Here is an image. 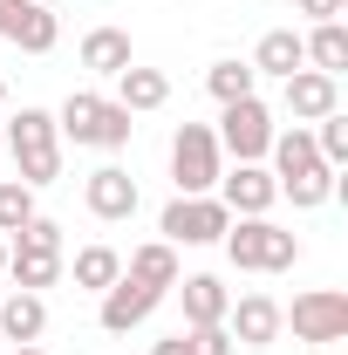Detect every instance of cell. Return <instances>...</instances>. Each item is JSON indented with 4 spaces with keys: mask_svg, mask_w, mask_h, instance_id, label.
Returning a JSON list of instances; mask_svg holds the SVG:
<instances>
[{
    "mask_svg": "<svg viewBox=\"0 0 348 355\" xmlns=\"http://www.w3.org/2000/svg\"><path fill=\"white\" fill-rule=\"evenodd\" d=\"M0 144H7V157H14V171H21L28 191H42V184L62 178V130H55V110H21V116H7Z\"/></svg>",
    "mask_w": 348,
    "mask_h": 355,
    "instance_id": "1",
    "label": "cell"
},
{
    "mask_svg": "<svg viewBox=\"0 0 348 355\" xmlns=\"http://www.w3.org/2000/svg\"><path fill=\"white\" fill-rule=\"evenodd\" d=\"M218 246H225V260L239 266V273H287V266L301 260V239L287 225H273V219H232Z\"/></svg>",
    "mask_w": 348,
    "mask_h": 355,
    "instance_id": "2",
    "label": "cell"
},
{
    "mask_svg": "<svg viewBox=\"0 0 348 355\" xmlns=\"http://www.w3.org/2000/svg\"><path fill=\"white\" fill-rule=\"evenodd\" d=\"M218 171H225V150H218L212 123H177V137H171V184H177V198L218 191Z\"/></svg>",
    "mask_w": 348,
    "mask_h": 355,
    "instance_id": "3",
    "label": "cell"
},
{
    "mask_svg": "<svg viewBox=\"0 0 348 355\" xmlns=\"http://www.w3.org/2000/svg\"><path fill=\"white\" fill-rule=\"evenodd\" d=\"M273 110H266L260 96H239V103H225L218 110V150H232L239 164H266V144H273Z\"/></svg>",
    "mask_w": 348,
    "mask_h": 355,
    "instance_id": "4",
    "label": "cell"
},
{
    "mask_svg": "<svg viewBox=\"0 0 348 355\" xmlns=\"http://www.w3.org/2000/svg\"><path fill=\"white\" fill-rule=\"evenodd\" d=\"M280 328H294V342H314V349L348 342V294L342 287H314L294 308H280Z\"/></svg>",
    "mask_w": 348,
    "mask_h": 355,
    "instance_id": "5",
    "label": "cell"
},
{
    "mask_svg": "<svg viewBox=\"0 0 348 355\" xmlns=\"http://www.w3.org/2000/svg\"><path fill=\"white\" fill-rule=\"evenodd\" d=\"M225 225H232V212L205 191V198H171V205H164V219H157V232H164L171 246H218V239H225Z\"/></svg>",
    "mask_w": 348,
    "mask_h": 355,
    "instance_id": "6",
    "label": "cell"
},
{
    "mask_svg": "<svg viewBox=\"0 0 348 355\" xmlns=\"http://www.w3.org/2000/svg\"><path fill=\"white\" fill-rule=\"evenodd\" d=\"M103 308H96V321H103V335H130V328H143L150 314H157V287H143V280H130V273H116L103 294H96Z\"/></svg>",
    "mask_w": 348,
    "mask_h": 355,
    "instance_id": "7",
    "label": "cell"
},
{
    "mask_svg": "<svg viewBox=\"0 0 348 355\" xmlns=\"http://www.w3.org/2000/svg\"><path fill=\"white\" fill-rule=\"evenodd\" d=\"M212 198L232 212V219H266L273 198H280V184H273L266 164H239V171H218V191H212Z\"/></svg>",
    "mask_w": 348,
    "mask_h": 355,
    "instance_id": "8",
    "label": "cell"
},
{
    "mask_svg": "<svg viewBox=\"0 0 348 355\" xmlns=\"http://www.w3.org/2000/svg\"><path fill=\"white\" fill-rule=\"evenodd\" d=\"M280 103L294 123H321L328 110H342V76H321V69H294L280 83Z\"/></svg>",
    "mask_w": 348,
    "mask_h": 355,
    "instance_id": "9",
    "label": "cell"
},
{
    "mask_svg": "<svg viewBox=\"0 0 348 355\" xmlns=\"http://www.w3.org/2000/svg\"><path fill=\"white\" fill-rule=\"evenodd\" d=\"M82 205H89V219H103V225L137 219V178L123 171V164H103V171H89Z\"/></svg>",
    "mask_w": 348,
    "mask_h": 355,
    "instance_id": "10",
    "label": "cell"
},
{
    "mask_svg": "<svg viewBox=\"0 0 348 355\" xmlns=\"http://www.w3.org/2000/svg\"><path fill=\"white\" fill-rule=\"evenodd\" d=\"M225 335H232L239 349H273V342H280V301H273V294H239V301L225 308Z\"/></svg>",
    "mask_w": 348,
    "mask_h": 355,
    "instance_id": "11",
    "label": "cell"
},
{
    "mask_svg": "<svg viewBox=\"0 0 348 355\" xmlns=\"http://www.w3.org/2000/svg\"><path fill=\"white\" fill-rule=\"evenodd\" d=\"M177 301H184V328H218L225 308H232L218 273H177Z\"/></svg>",
    "mask_w": 348,
    "mask_h": 355,
    "instance_id": "12",
    "label": "cell"
},
{
    "mask_svg": "<svg viewBox=\"0 0 348 355\" xmlns=\"http://www.w3.org/2000/svg\"><path fill=\"white\" fill-rule=\"evenodd\" d=\"M266 171H273V184H287V178H307V171H321V150H314V130L307 123H294V130H273V144H266ZM335 171V164H328Z\"/></svg>",
    "mask_w": 348,
    "mask_h": 355,
    "instance_id": "13",
    "label": "cell"
},
{
    "mask_svg": "<svg viewBox=\"0 0 348 355\" xmlns=\"http://www.w3.org/2000/svg\"><path fill=\"white\" fill-rule=\"evenodd\" d=\"M0 335H7L14 349L42 342V335H48V301H42V294H28V287H14V294L0 301Z\"/></svg>",
    "mask_w": 348,
    "mask_h": 355,
    "instance_id": "14",
    "label": "cell"
},
{
    "mask_svg": "<svg viewBox=\"0 0 348 355\" xmlns=\"http://www.w3.org/2000/svg\"><path fill=\"white\" fill-rule=\"evenodd\" d=\"M7 280L28 287V294H42V287L62 280V253H55V246H21V239H7Z\"/></svg>",
    "mask_w": 348,
    "mask_h": 355,
    "instance_id": "15",
    "label": "cell"
},
{
    "mask_svg": "<svg viewBox=\"0 0 348 355\" xmlns=\"http://www.w3.org/2000/svg\"><path fill=\"white\" fill-rule=\"evenodd\" d=\"M294 69H307V48H301V28H266L260 48H253V76H294Z\"/></svg>",
    "mask_w": 348,
    "mask_h": 355,
    "instance_id": "16",
    "label": "cell"
},
{
    "mask_svg": "<svg viewBox=\"0 0 348 355\" xmlns=\"http://www.w3.org/2000/svg\"><path fill=\"white\" fill-rule=\"evenodd\" d=\"M123 273H130V280H143V287H157V294H171L184 266H177V246H171V239H143L130 260H123Z\"/></svg>",
    "mask_w": 348,
    "mask_h": 355,
    "instance_id": "17",
    "label": "cell"
},
{
    "mask_svg": "<svg viewBox=\"0 0 348 355\" xmlns=\"http://www.w3.org/2000/svg\"><path fill=\"white\" fill-rule=\"evenodd\" d=\"M130 62L137 55H130V35H123V28H89L82 35V69L89 76H110V83H116Z\"/></svg>",
    "mask_w": 348,
    "mask_h": 355,
    "instance_id": "18",
    "label": "cell"
},
{
    "mask_svg": "<svg viewBox=\"0 0 348 355\" xmlns=\"http://www.w3.org/2000/svg\"><path fill=\"white\" fill-rule=\"evenodd\" d=\"M116 103H123V110H130V116H143V110H164V103H171V76H164V69H123V76H116Z\"/></svg>",
    "mask_w": 348,
    "mask_h": 355,
    "instance_id": "19",
    "label": "cell"
},
{
    "mask_svg": "<svg viewBox=\"0 0 348 355\" xmlns=\"http://www.w3.org/2000/svg\"><path fill=\"white\" fill-rule=\"evenodd\" d=\"M301 48H307V69H321V76L348 69V28L342 21H314V35H301Z\"/></svg>",
    "mask_w": 348,
    "mask_h": 355,
    "instance_id": "20",
    "label": "cell"
},
{
    "mask_svg": "<svg viewBox=\"0 0 348 355\" xmlns=\"http://www.w3.org/2000/svg\"><path fill=\"white\" fill-rule=\"evenodd\" d=\"M96 116H103V96H96V89H69V103L55 110V130L96 150Z\"/></svg>",
    "mask_w": 348,
    "mask_h": 355,
    "instance_id": "21",
    "label": "cell"
},
{
    "mask_svg": "<svg viewBox=\"0 0 348 355\" xmlns=\"http://www.w3.org/2000/svg\"><path fill=\"white\" fill-rule=\"evenodd\" d=\"M69 273H76V287H82V294H103V287L123 273V253H116V246H82V253L69 260Z\"/></svg>",
    "mask_w": 348,
    "mask_h": 355,
    "instance_id": "22",
    "label": "cell"
},
{
    "mask_svg": "<svg viewBox=\"0 0 348 355\" xmlns=\"http://www.w3.org/2000/svg\"><path fill=\"white\" fill-rule=\"evenodd\" d=\"M55 42H62V21H55V7L35 0V7L21 14V28H14V48H21V55H48Z\"/></svg>",
    "mask_w": 348,
    "mask_h": 355,
    "instance_id": "23",
    "label": "cell"
},
{
    "mask_svg": "<svg viewBox=\"0 0 348 355\" xmlns=\"http://www.w3.org/2000/svg\"><path fill=\"white\" fill-rule=\"evenodd\" d=\"M253 83H260V76H253V62H212V69H205V89H212L218 110H225V103H239V96H253Z\"/></svg>",
    "mask_w": 348,
    "mask_h": 355,
    "instance_id": "24",
    "label": "cell"
},
{
    "mask_svg": "<svg viewBox=\"0 0 348 355\" xmlns=\"http://www.w3.org/2000/svg\"><path fill=\"white\" fill-rule=\"evenodd\" d=\"M137 137V116L116 103V96H103V116H96V150H130Z\"/></svg>",
    "mask_w": 348,
    "mask_h": 355,
    "instance_id": "25",
    "label": "cell"
},
{
    "mask_svg": "<svg viewBox=\"0 0 348 355\" xmlns=\"http://www.w3.org/2000/svg\"><path fill=\"white\" fill-rule=\"evenodd\" d=\"M28 219H35V191L21 178H0V239H14Z\"/></svg>",
    "mask_w": 348,
    "mask_h": 355,
    "instance_id": "26",
    "label": "cell"
},
{
    "mask_svg": "<svg viewBox=\"0 0 348 355\" xmlns=\"http://www.w3.org/2000/svg\"><path fill=\"white\" fill-rule=\"evenodd\" d=\"M335 184H342V178L321 164V171H307V178H287V184H280V198H294L301 212H314V205H328V198H335Z\"/></svg>",
    "mask_w": 348,
    "mask_h": 355,
    "instance_id": "27",
    "label": "cell"
},
{
    "mask_svg": "<svg viewBox=\"0 0 348 355\" xmlns=\"http://www.w3.org/2000/svg\"><path fill=\"white\" fill-rule=\"evenodd\" d=\"M314 150H321V164H335V171L348 164V116L342 110H328V116L314 123Z\"/></svg>",
    "mask_w": 348,
    "mask_h": 355,
    "instance_id": "28",
    "label": "cell"
},
{
    "mask_svg": "<svg viewBox=\"0 0 348 355\" xmlns=\"http://www.w3.org/2000/svg\"><path fill=\"white\" fill-rule=\"evenodd\" d=\"M14 239H21V246H55V253H62V225H55V219H42V212H35V219L21 225Z\"/></svg>",
    "mask_w": 348,
    "mask_h": 355,
    "instance_id": "29",
    "label": "cell"
},
{
    "mask_svg": "<svg viewBox=\"0 0 348 355\" xmlns=\"http://www.w3.org/2000/svg\"><path fill=\"white\" fill-rule=\"evenodd\" d=\"M191 335V355H232V335H225V321L218 328H184Z\"/></svg>",
    "mask_w": 348,
    "mask_h": 355,
    "instance_id": "30",
    "label": "cell"
},
{
    "mask_svg": "<svg viewBox=\"0 0 348 355\" xmlns=\"http://www.w3.org/2000/svg\"><path fill=\"white\" fill-rule=\"evenodd\" d=\"M28 7H35V0H0V42H14V28H21Z\"/></svg>",
    "mask_w": 348,
    "mask_h": 355,
    "instance_id": "31",
    "label": "cell"
},
{
    "mask_svg": "<svg viewBox=\"0 0 348 355\" xmlns=\"http://www.w3.org/2000/svg\"><path fill=\"white\" fill-rule=\"evenodd\" d=\"M342 7H348V0H301L307 21H342Z\"/></svg>",
    "mask_w": 348,
    "mask_h": 355,
    "instance_id": "32",
    "label": "cell"
},
{
    "mask_svg": "<svg viewBox=\"0 0 348 355\" xmlns=\"http://www.w3.org/2000/svg\"><path fill=\"white\" fill-rule=\"evenodd\" d=\"M150 355H191V335L177 328V335H164V342H150Z\"/></svg>",
    "mask_w": 348,
    "mask_h": 355,
    "instance_id": "33",
    "label": "cell"
},
{
    "mask_svg": "<svg viewBox=\"0 0 348 355\" xmlns=\"http://www.w3.org/2000/svg\"><path fill=\"white\" fill-rule=\"evenodd\" d=\"M7 355H48V349H42V342H28V349H7Z\"/></svg>",
    "mask_w": 348,
    "mask_h": 355,
    "instance_id": "34",
    "label": "cell"
},
{
    "mask_svg": "<svg viewBox=\"0 0 348 355\" xmlns=\"http://www.w3.org/2000/svg\"><path fill=\"white\" fill-rule=\"evenodd\" d=\"M0 280H7V239H0Z\"/></svg>",
    "mask_w": 348,
    "mask_h": 355,
    "instance_id": "35",
    "label": "cell"
},
{
    "mask_svg": "<svg viewBox=\"0 0 348 355\" xmlns=\"http://www.w3.org/2000/svg\"><path fill=\"white\" fill-rule=\"evenodd\" d=\"M0 110H7V83H0Z\"/></svg>",
    "mask_w": 348,
    "mask_h": 355,
    "instance_id": "36",
    "label": "cell"
},
{
    "mask_svg": "<svg viewBox=\"0 0 348 355\" xmlns=\"http://www.w3.org/2000/svg\"><path fill=\"white\" fill-rule=\"evenodd\" d=\"M0 157H7V144H0Z\"/></svg>",
    "mask_w": 348,
    "mask_h": 355,
    "instance_id": "37",
    "label": "cell"
}]
</instances>
